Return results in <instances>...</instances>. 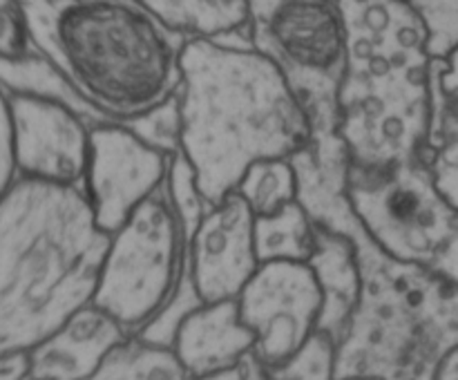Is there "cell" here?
I'll return each instance as SVG.
<instances>
[{
	"label": "cell",
	"instance_id": "obj_1",
	"mask_svg": "<svg viewBox=\"0 0 458 380\" xmlns=\"http://www.w3.org/2000/svg\"><path fill=\"white\" fill-rule=\"evenodd\" d=\"M291 164L304 210L349 237L356 253L358 300L335 347L334 380H437L458 349L456 282L383 253L352 215L344 183L325 182L307 148Z\"/></svg>",
	"mask_w": 458,
	"mask_h": 380
},
{
	"label": "cell",
	"instance_id": "obj_2",
	"mask_svg": "<svg viewBox=\"0 0 458 380\" xmlns=\"http://www.w3.org/2000/svg\"><path fill=\"white\" fill-rule=\"evenodd\" d=\"M177 89L179 155L208 206L235 190L250 164L291 159L311 143L293 94L258 49L186 38Z\"/></svg>",
	"mask_w": 458,
	"mask_h": 380
},
{
	"label": "cell",
	"instance_id": "obj_3",
	"mask_svg": "<svg viewBox=\"0 0 458 380\" xmlns=\"http://www.w3.org/2000/svg\"><path fill=\"white\" fill-rule=\"evenodd\" d=\"M107 244L83 188L13 177L0 195V358L31 351L92 300Z\"/></svg>",
	"mask_w": 458,
	"mask_h": 380
},
{
	"label": "cell",
	"instance_id": "obj_4",
	"mask_svg": "<svg viewBox=\"0 0 458 380\" xmlns=\"http://www.w3.org/2000/svg\"><path fill=\"white\" fill-rule=\"evenodd\" d=\"M31 52L110 123L174 94L183 38L139 0H18Z\"/></svg>",
	"mask_w": 458,
	"mask_h": 380
},
{
	"label": "cell",
	"instance_id": "obj_5",
	"mask_svg": "<svg viewBox=\"0 0 458 380\" xmlns=\"http://www.w3.org/2000/svg\"><path fill=\"white\" fill-rule=\"evenodd\" d=\"M344 31L338 134L347 164L414 159L428 130L425 30L405 0H335Z\"/></svg>",
	"mask_w": 458,
	"mask_h": 380
},
{
	"label": "cell",
	"instance_id": "obj_6",
	"mask_svg": "<svg viewBox=\"0 0 458 380\" xmlns=\"http://www.w3.org/2000/svg\"><path fill=\"white\" fill-rule=\"evenodd\" d=\"M191 165L170 159L165 182L110 235L89 302L137 335L173 298L186 240L206 210Z\"/></svg>",
	"mask_w": 458,
	"mask_h": 380
},
{
	"label": "cell",
	"instance_id": "obj_7",
	"mask_svg": "<svg viewBox=\"0 0 458 380\" xmlns=\"http://www.w3.org/2000/svg\"><path fill=\"white\" fill-rule=\"evenodd\" d=\"M249 36L253 49L277 67L307 119V150L318 174L344 183L338 94L347 54L335 0H249Z\"/></svg>",
	"mask_w": 458,
	"mask_h": 380
},
{
	"label": "cell",
	"instance_id": "obj_8",
	"mask_svg": "<svg viewBox=\"0 0 458 380\" xmlns=\"http://www.w3.org/2000/svg\"><path fill=\"white\" fill-rule=\"evenodd\" d=\"M344 197L371 241L398 262L458 282V217L420 156L358 168L347 164Z\"/></svg>",
	"mask_w": 458,
	"mask_h": 380
},
{
	"label": "cell",
	"instance_id": "obj_9",
	"mask_svg": "<svg viewBox=\"0 0 458 380\" xmlns=\"http://www.w3.org/2000/svg\"><path fill=\"white\" fill-rule=\"evenodd\" d=\"M253 213L240 192L231 190L204 215L186 240L182 275L173 298L139 331V338L170 347L183 316L201 304L235 300L259 262L253 246Z\"/></svg>",
	"mask_w": 458,
	"mask_h": 380
},
{
	"label": "cell",
	"instance_id": "obj_10",
	"mask_svg": "<svg viewBox=\"0 0 458 380\" xmlns=\"http://www.w3.org/2000/svg\"><path fill=\"white\" fill-rule=\"evenodd\" d=\"M237 313L253 334L264 369L280 367L316 331L322 295L307 262H262L237 295Z\"/></svg>",
	"mask_w": 458,
	"mask_h": 380
},
{
	"label": "cell",
	"instance_id": "obj_11",
	"mask_svg": "<svg viewBox=\"0 0 458 380\" xmlns=\"http://www.w3.org/2000/svg\"><path fill=\"white\" fill-rule=\"evenodd\" d=\"M173 156L139 141L119 123L89 128L83 190L94 222L112 235L165 182Z\"/></svg>",
	"mask_w": 458,
	"mask_h": 380
},
{
	"label": "cell",
	"instance_id": "obj_12",
	"mask_svg": "<svg viewBox=\"0 0 458 380\" xmlns=\"http://www.w3.org/2000/svg\"><path fill=\"white\" fill-rule=\"evenodd\" d=\"M7 94L16 177L83 188L92 125L52 98Z\"/></svg>",
	"mask_w": 458,
	"mask_h": 380
},
{
	"label": "cell",
	"instance_id": "obj_13",
	"mask_svg": "<svg viewBox=\"0 0 458 380\" xmlns=\"http://www.w3.org/2000/svg\"><path fill=\"white\" fill-rule=\"evenodd\" d=\"M125 338L128 334L114 317L88 302L27 351V378L88 380L98 362Z\"/></svg>",
	"mask_w": 458,
	"mask_h": 380
},
{
	"label": "cell",
	"instance_id": "obj_14",
	"mask_svg": "<svg viewBox=\"0 0 458 380\" xmlns=\"http://www.w3.org/2000/svg\"><path fill=\"white\" fill-rule=\"evenodd\" d=\"M170 349L192 378H201L228 369L253 351V334L242 325L237 300H222L183 316Z\"/></svg>",
	"mask_w": 458,
	"mask_h": 380
},
{
	"label": "cell",
	"instance_id": "obj_15",
	"mask_svg": "<svg viewBox=\"0 0 458 380\" xmlns=\"http://www.w3.org/2000/svg\"><path fill=\"white\" fill-rule=\"evenodd\" d=\"M458 56L429 58L428 130L420 159L428 165L438 192L458 206Z\"/></svg>",
	"mask_w": 458,
	"mask_h": 380
},
{
	"label": "cell",
	"instance_id": "obj_16",
	"mask_svg": "<svg viewBox=\"0 0 458 380\" xmlns=\"http://www.w3.org/2000/svg\"><path fill=\"white\" fill-rule=\"evenodd\" d=\"M307 264L322 295L316 329L329 335L338 347L358 300V266L352 241L343 232L316 224V246Z\"/></svg>",
	"mask_w": 458,
	"mask_h": 380
},
{
	"label": "cell",
	"instance_id": "obj_17",
	"mask_svg": "<svg viewBox=\"0 0 458 380\" xmlns=\"http://www.w3.org/2000/svg\"><path fill=\"white\" fill-rule=\"evenodd\" d=\"M152 16L183 38H204L231 47H253L249 0H139Z\"/></svg>",
	"mask_w": 458,
	"mask_h": 380
},
{
	"label": "cell",
	"instance_id": "obj_18",
	"mask_svg": "<svg viewBox=\"0 0 458 380\" xmlns=\"http://www.w3.org/2000/svg\"><path fill=\"white\" fill-rule=\"evenodd\" d=\"M258 262H307L316 246V222L298 199L253 222Z\"/></svg>",
	"mask_w": 458,
	"mask_h": 380
},
{
	"label": "cell",
	"instance_id": "obj_19",
	"mask_svg": "<svg viewBox=\"0 0 458 380\" xmlns=\"http://www.w3.org/2000/svg\"><path fill=\"white\" fill-rule=\"evenodd\" d=\"M88 380H195L165 344L139 335L121 340Z\"/></svg>",
	"mask_w": 458,
	"mask_h": 380
},
{
	"label": "cell",
	"instance_id": "obj_20",
	"mask_svg": "<svg viewBox=\"0 0 458 380\" xmlns=\"http://www.w3.org/2000/svg\"><path fill=\"white\" fill-rule=\"evenodd\" d=\"M235 190L253 217H264L298 199V177L291 159H262L244 170Z\"/></svg>",
	"mask_w": 458,
	"mask_h": 380
},
{
	"label": "cell",
	"instance_id": "obj_21",
	"mask_svg": "<svg viewBox=\"0 0 458 380\" xmlns=\"http://www.w3.org/2000/svg\"><path fill=\"white\" fill-rule=\"evenodd\" d=\"M125 130L134 134L139 141L164 155L174 156L182 143V112H179V89L170 94L165 101L128 121H121Z\"/></svg>",
	"mask_w": 458,
	"mask_h": 380
},
{
	"label": "cell",
	"instance_id": "obj_22",
	"mask_svg": "<svg viewBox=\"0 0 458 380\" xmlns=\"http://www.w3.org/2000/svg\"><path fill=\"white\" fill-rule=\"evenodd\" d=\"M425 30L429 58H447L458 45V0H405Z\"/></svg>",
	"mask_w": 458,
	"mask_h": 380
},
{
	"label": "cell",
	"instance_id": "obj_23",
	"mask_svg": "<svg viewBox=\"0 0 458 380\" xmlns=\"http://www.w3.org/2000/svg\"><path fill=\"white\" fill-rule=\"evenodd\" d=\"M334 340L316 329L284 365L267 371L273 380H334Z\"/></svg>",
	"mask_w": 458,
	"mask_h": 380
},
{
	"label": "cell",
	"instance_id": "obj_24",
	"mask_svg": "<svg viewBox=\"0 0 458 380\" xmlns=\"http://www.w3.org/2000/svg\"><path fill=\"white\" fill-rule=\"evenodd\" d=\"M30 52L18 0H0V58H21Z\"/></svg>",
	"mask_w": 458,
	"mask_h": 380
},
{
	"label": "cell",
	"instance_id": "obj_25",
	"mask_svg": "<svg viewBox=\"0 0 458 380\" xmlns=\"http://www.w3.org/2000/svg\"><path fill=\"white\" fill-rule=\"evenodd\" d=\"M13 159H12V125H9L7 94L0 88V195L13 182Z\"/></svg>",
	"mask_w": 458,
	"mask_h": 380
},
{
	"label": "cell",
	"instance_id": "obj_26",
	"mask_svg": "<svg viewBox=\"0 0 458 380\" xmlns=\"http://www.w3.org/2000/svg\"><path fill=\"white\" fill-rule=\"evenodd\" d=\"M195 380H273L268 376V371L264 369L262 362L253 356V351L246 353L242 360H237L235 365L228 367V369L215 371V374L201 376Z\"/></svg>",
	"mask_w": 458,
	"mask_h": 380
},
{
	"label": "cell",
	"instance_id": "obj_27",
	"mask_svg": "<svg viewBox=\"0 0 458 380\" xmlns=\"http://www.w3.org/2000/svg\"><path fill=\"white\" fill-rule=\"evenodd\" d=\"M27 376V353L0 358V380H22Z\"/></svg>",
	"mask_w": 458,
	"mask_h": 380
},
{
	"label": "cell",
	"instance_id": "obj_28",
	"mask_svg": "<svg viewBox=\"0 0 458 380\" xmlns=\"http://www.w3.org/2000/svg\"><path fill=\"white\" fill-rule=\"evenodd\" d=\"M437 380H458V349L441 362L437 371Z\"/></svg>",
	"mask_w": 458,
	"mask_h": 380
},
{
	"label": "cell",
	"instance_id": "obj_29",
	"mask_svg": "<svg viewBox=\"0 0 458 380\" xmlns=\"http://www.w3.org/2000/svg\"><path fill=\"white\" fill-rule=\"evenodd\" d=\"M22 380H31V378H27V376H25V378H22Z\"/></svg>",
	"mask_w": 458,
	"mask_h": 380
}]
</instances>
